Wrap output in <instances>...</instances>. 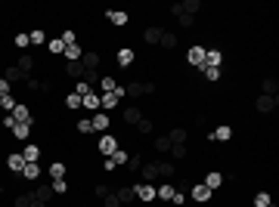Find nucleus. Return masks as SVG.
I'll use <instances>...</instances> for the list:
<instances>
[{"instance_id": "nucleus-1", "label": "nucleus", "mask_w": 279, "mask_h": 207, "mask_svg": "<svg viewBox=\"0 0 279 207\" xmlns=\"http://www.w3.org/2000/svg\"><path fill=\"white\" fill-rule=\"evenodd\" d=\"M177 173V164L174 161H146L140 167L143 183H155V180H174Z\"/></svg>"}, {"instance_id": "nucleus-2", "label": "nucleus", "mask_w": 279, "mask_h": 207, "mask_svg": "<svg viewBox=\"0 0 279 207\" xmlns=\"http://www.w3.org/2000/svg\"><path fill=\"white\" fill-rule=\"evenodd\" d=\"M174 19L177 16H192V19H198V13H202V4L198 0H183V4H171V10H168Z\"/></svg>"}, {"instance_id": "nucleus-3", "label": "nucleus", "mask_w": 279, "mask_h": 207, "mask_svg": "<svg viewBox=\"0 0 279 207\" xmlns=\"http://www.w3.org/2000/svg\"><path fill=\"white\" fill-rule=\"evenodd\" d=\"M124 90H128L131 99H140V96H152L155 84H152V80H131V84H124Z\"/></svg>"}, {"instance_id": "nucleus-4", "label": "nucleus", "mask_w": 279, "mask_h": 207, "mask_svg": "<svg viewBox=\"0 0 279 207\" xmlns=\"http://www.w3.org/2000/svg\"><path fill=\"white\" fill-rule=\"evenodd\" d=\"M205 50H208V47H202V44H192V47L186 50V65L202 71V68H205Z\"/></svg>"}, {"instance_id": "nucleus-5", "label": "nucleus", "mask_w": 279, "mask_h": 207, "mask_svg": "<svg viewBox=\"0 0 279 207\" xmlns=\"http://www.w3.org/2000/svg\"><path fill=\"white\" fill-rule=\"evenodd\" d=\"M189 198H192L195 204H211V201H214V192H211L205 183H192V186H189Z\"/></svg>"}, {"instance_id": "nucleus-6", "label": "nucleus", "mask_w": 279, "mask_h": 207, "mask_svg": "<svg viewBox=\"0 0 279 207\" xmlns=\"http://www.w3.org/2000/svg\"><path fill=\"white\" fill-rule=\"evenodd\" d=\"M118 149H121V145H118V136H115V133H103L99 142H96V152H99L103 158H112Z\"/></svg>"}, {"instance_id": "nucleus-7", "label": "nucleus", "mask_w": 279, "mask_h": 207, "mask_svg": "<svg viewBox=\"0 0 279 207\" xmlns=\"http://www.w3.org/2000/svg\"><path fill=\"white\" fill-rule=\"evenodd\" d=\"M134 192H137V204H143V207L155 204V186L152 183H134Z\"/></svg>"}, {"instance_id": "nucleus-8", "label": "nucleus", "mask_w": 279, "mask_h": 207, "mask_svg": "<svg viewBox=\"0 0 279 207\" xmlns=\"http://www.w3.org/2000/svg\"><path fill=\"white\" fill-rule=\"evenodd\" d=\"M276 108H279V96H264V93H261V96L255 99V111H258V114H273Z\"/></svg>"}, {"instance_id": "nucleus-9", "label": "nucleus", "mask_w": 279, "mask_h": 207, "mask_svg": "<svg viewBox=\"0 0 279 207\" xmlns=\"http://www.w3.org/2000/svg\"><path fill=\"white\" fill-rule=\"evenodd\" d=\"M134 62H137L134 47H118V50H115V65H118V68H131Z\"/></svg>"}, {"instance_id": "nucleus-10", "label": "nucleus", "mask_w": 279, "mask_h": 207, "mask_svg": "<svg viewBox=\"0 0 279 207\" xmlns=\"http://www.w3.org/2000/svg\"><path fill=\"white\" fill-rule=\"evenodd\" d=\"M121 111V124H128V127H137V124L143 121V108L140 105H128V108H118Z\"/></svg>"}, {"instance_id": "nucleus-11", "label": "nucleus", "mask_w": 279, "mask_h": 207, "mask_svg": "<svg viewBox=\"0 0 279 207\" xmlns=\"http://www.w3.org/2000/svg\"><path fill=\"white\" fill-rule=\"evenodd\" d=\"M81 65H84V71H99V65H103V53H99V50H84Z\"/></svg>"}, {"instance_id": "nucleus-12", "label": "nucleus", "mask_w": 279, "mask_h": 207, "mask_svg": "<svg viewBox=\"0 0 279 207\" xmlns=\"http://www.w3.org/2000/svg\"><path fill=\"white\" fill-rule=\"evenodd\" d=\"M16 68L22 71V77H31V74H34V68H37V56H31V53H22V56L16 59Z\"/></svg>"}, {"instance_id": "nucleus-13", "label": "nucleus", "mask_w": 279, "mask_h": 207, "mask_svg": "<svg viewBox=\"0 0 279 207\" xmlns=\"http://www.w3.org/2000/svg\"><path fill=\"white\" fill-rule=\"evenodd\" d=\"M162 34H165L162 25H146V28H143V44H146V47H158Z\"/></svg>"}, {"instance_id": "nucleus-14", "label": "nucleus", "mask_w": 279, "mask_h": 207, "mask_svg": "<svg viewBox=\"0 0 279 207\" xmlns=\"http://www.w3.org/2000/svg\"><path fill=\"white\" fill-rule=\"evenodd\" d=\"M106 22H112L115 28H128L131 25V13L128 10H109L106 13Z\"/></svg>"}, {"instance_id": "nucleus-15", "label": "nucleus", "mask_w": 279, "mask_h": 207, "mask_svg": "<svg viewBox=\"0 0 279 207\" xmlns=\"http://www.w3.org/2000/svg\"><path fill=\"white\" fill-rule=\"evenodd\" d=\"M90 124H93V133H109V130H112V114L96 111V114L90 117Z\"/></svg>"}, {"instance_id": "nucleus-16", "label": "nucleus", "mask_w": 279, "mask_h": 207, "mask_svg": "<svg viewBox=\"0 0 279 207\" xmlns=\"http://www.w3.org/2000/svg\"><path fill=\"white\" fill-rule=\"evenodd\" d=\"M44 173H47V180H65V173H68V164H65V161H50Z\"/></svg>"}, {"instance_id": "nucleus-17", "label": "nucleus", "mask_w": 279, "mask_h": 207, "mask_svg": "<svg viewBox=\"0 0 279 207\" xmlns=\"http://www.w3.org/2000/svg\"><path fill=\"white\" fill-rule=\"evenodd\" d=\"M7 170L22 176V170H25V158H22V152H10V155H7Z\"/></svg>"}, {"instance_id": "nucleus-18", "label": "nucleus", "mask_w": 279, "mask_h": 207, "mask_svg": "<svg viewBox=\"0 0 279 207\" xmlns=\"http://www.w3.org/2000/svg\"><path fill=\"white\" fill-rule=\"evenodd\" d=\"M158 47H162L165 53H171V50H177V47H180V34H174V31H168V28H165V34H162V40H158Z\"/></svg>"}, {"instance_id": "nucleus-19", "label": "nucleus", "mask_w": 279, "mask_h": 207, "mask_svg": "<svg viewBox=\"0 0 279 207\" xmlns=\"http://www.w3.org/2000/svg\"><path fill=\"white\" fill-rule=\"evenodd\" d=\"M44 176V167H41V161H34V164H25V170H22V180H28V183H37Z\"/></svg>"}, {"instance_id": "nucleus-20", "label": "nucleus", "mask_w": 279, "mask_h": 207, "mask_svg": "<svg viewBox=\"0 0 279 207\" xmlns=\"http://www.w3.org/2000/svg\"><path fill=\"white\" fill-rule=\"evenodd\" d=\"M115 195H118V201H121L124 207L137 204V192H134V186H118V189H115Z\"/></svg>"}, {"instance_id": "nucleus-21", "label": "nucleus", "mask_w": 279, "mask_h": 207, "mask_svg": "<svg viewBox=\"0 0 279 207\" xmlns=\"http://www.w3.org/2000/svg\"><path fill=\"white\" fill-rule=\"evenodd\" d=\"M211 142H230L233 139V127L230 124H220V127H214V133H208Z\"/></svg>"}, {"instance_id": "nucleus-22", "label": "nucleus", "mask_w": 279, "mask_h": 207, "mask_svg": "<svg viewBox=\"0 0 279 207\" xmlns=\"http://www.w3.org/2000/svg\"><path fill=\"white\" fill-rule=\"evenodd\" d=\"M115 87H118V80H115L112 74H99V84H96V93H99V96L115 93Z\"/></svg>"}, {"instance_id": "nucleus-23", "label": "nucleus", "mask_w": 279, "mask_h": 207, "mask_svg": "<svg viewBox=\"0 0 279 207\" xmlns=\"http://www.w3.org/2000/svg\"><path fill=\"white\" fill-rule=\"evenodd\" d=\"M31 136H34V124H16V127H13V139L28 142Z\"/></svg>"}, {"instance_id": "nucleus-24", "label": "nucleus", "mask_w": 279, "mask_h": 207, "mask_svg": "<svg viewBox=\"0 0 279 207\" xmlns=\"http://www.w3.org/2000/svg\"><path fill=\"white\" fill-rule=\"evenodd\" d=\"M202 183H205L211 192H220V189H223V173H220V170H208Z\"/></svg>"}, {"instance_id": "nucleus-25", "label": "nucleus", "mask_w": 279, "mask_h": 207, "mask_svg": "<svg viewBox=\"0 0 279 207\" xmlns=\"http://www.w3.org/2000/svg\"><path fill=\"white\" fill-rule=\"evenodd\" d=\"M41 155H44V149L37 145V142H28V145L22 149V158H25V164H34V161H41Z\"/></svg>"}, {"instance_id": "nucleus-26", "label": "nucleus", "mask_w": 279, "mask_h": 207, "mask_svg": "<svg viewBox=\"0 0 279 207\" xmlns=\"http://www.w3.org/2000/svg\"><path fill=\"white\" fill-rule=\"evenodd\" d=\"M31 195H34L37 201L50 204V201H53V186H50V183H41V186H34V189H31Z\"/></svg>"}, {"instance_id": "nucleus-27", "label": "nucleus", "mask_w": 279, "mask_h": 207, "mask_svg": "<svg viewBox=\"0 0 279 207\" xmlns=\"http://www.w3.org/2000/svg\"><path fill=\"white\" fill-rule=\"evenodd\" d=\"M99 108L109 114V111H118V108H121V99H118L115 93H106V96H99Z\"/></svg>"}, {"instance_id": "nucleus-28", "label": "nucleus", "mask_w": 279, "mask_h": 207, "mask_svg": "<svg viewBox=\"0 0 279 207\" xmlns=\"http://www.w3.org/2000/svg\"><path fill=\"white\" fill-rule=\"evenodd\" d=\"M205 65H211V68H223V50H217V47L205 50Z\"/></svg>"}, {"instance_id": "nucleus-29", "label": "nucleus", "mask_w": 279, "mask_h": 207, "mask_svg": "<svg viewBox=\"0 0 279 207\" xmlns=\"http://www.w3.org/2000/svg\"><path fill=\"white\" fill-rule=\"evenodd\" d=\"M168 139H171V145H186L189 130H186V127H171V130H168Z\"/></svg>"}, {"instance_id": "nucleus-30", "label": "nucleus", "mask_w": 279, "mask_h": 207, "mask_svg": "<svg viewBox=\"0 0 279 207\" xmlns=\"http://www.w3.org/2000/svg\"><path fill=\"white\" fill-rule=\"evenodd\" d=\"M174 183H162V186H155V201H168L171 204V198H174Z\"/></svg>"}, {"instance_id": "nucleus-31", "label": "nucleus", "mask_w": 279, "mask_h": 207, "mask_svg": "<svg viewBox=\"0 0 279 207\" xmlns=\"http://www.w3.org/2000/svg\"><path fill=\"white\" fill-rule=\"evenodd\" d=\"M65 77L81 80V77H84V65H81V62H65Z\"/></svg>"}, {"instance_id": "nucleus-32", "label": "nucleus", "mask_w": 279, "mask_h": 207, "mask_svg": "<svg viewBox=\"0 0 279 207\" xmlns=\"http://www.w3.org/2000/svg\"><path fill=\"white\" fill-rule=\"evenodd\" d=\"M152 149H155L158 155H168V152H171V139H168V133L155 136V139H152Z\"/></svg>"}, {"instance_id": "nucleus-33", "label": "nucleus", "mask_w": 279, "mask_h": 207, "mask_svg": "<svg viewBox=\"0 0 279 207\" xmlns=\"http://www.w3.org/2000/svg\"><path fill=\"white\" fill-rule=\"evenodd\" d=\"M28 37H31V47H47V31L44 28H31Z\"/></svg>"}, {"instance_id": "nucleus-34", "label": "nucleus", "mask_w": 279, "mask_h": 207, "mask_svg": "<svg viewBox=\"0 0 279 207\" xmlns=\"http://www.w3.org/2000/svg\"><path fill=\"white\" fill-rule=\"evenodd\" d=\"M4 77L10 80V84H13V87H19V84H22V80H25V77H22V71H19L16 65H7V68H4Z\"/></svg>"}, {"instance_id": "nucleus-35", "label": "nucleus", "mask_w": 279, "mask_h": 207, "mask_svg": "<svg viewBox=\"0 0 279 207\" xmlns=\"http://www.w3.org/2000/svg\"><path fill=\"white\" fill-rule=\"evenodd\" d=\"M202 77L208 80V84H220V77H223V68H211V65H205V68H202Z\"/></svg>"}, {"instance_id": "nucleus-36", "label": "nucleus", "mask_w": 279, "mask_h": 207, "mask_svg": "<svg viewBox=\"0 0 279 207\" xmlns=\"http://www.w3.org/2000/svg\"><path fill=\"white\" fill-rule=\"evenodd\" d=\"M81 108H90L93 114L99 111V93H87V96H81Z\"/></svg>"}, {"instance_id": "nucleus-37", "label": "nucleus", "mask_w": 279, "mask_h": 207, "mask_svg": "<svg viewBox=\"0 0 279 207\" xmlns=\"http://www.w3.org/2000/svg\"><path fill=\"white\" fill-rule=\"evenodd\" d=\"M16 105H19V96H16V93H10V96H0V111H4V114H10Z\"/></svg>"}, {"instance_id": "nucleus-38", "label": "nucleus", "mask_w": 279, "mask_h": 207, "mask_svg": "<svg viewBox=\"0 0 279 207\" xmlns=\"http://www.w3.org/2000/svg\"><path fill=\"white\" fill-rule=\"evenodd\" d=\"M47 53H50V56H62V53H65V44H62L59 37H50V40H47Z\"/></svg>"}, {"instance_id": "nucleus-39", "label": "nucleus", "mask_w": 279, "mask_h": 207, "mask_svg": "<svg viewBox=\"0 0 279 207\" xmlns=\"http://www.w3.org/2000/svg\"><path fill=\"white\" fill-rule=\"evenodd\" d=\"M13 47H16V50H28V47H31V37H28V31H19V34L13 37Z\"/></svg>"}, {"instance_id": "nucleus-40", "label": "nucleus", "mask_w": 279, "mask_h": 207, "mask_svg": "<svg viewBox=\"0 0 279 207\" xmlns=\"http://www.w3.org/2000/svg\"><path fill=\"white\" fill-rule=\"evenodd\" d=\"M168 155L174 158V164H177V161H186V158H189V145H171Z\"/></svg>"}, {"instance_id": "nucleus-41", "label": "nucleus", "mask_w": 279, "mask_h": 207, "mask_svg": "<svg viewBox=\"0 0 279 207\" xmlns=\"http://www.w3.org/2000/svg\"><path fill=\"white\" fill-rule=\"evenodd\" d=\"M74 130L81 133V136H90V133H93V124H90V117H78V124H74Z\"/></svg>"}, {"instance_id": "nucleus-42", "label": "nucleus", "mask_w": 279, "mask_h": 207, "mask_svg": "<svg viewBox=\"0 0 279 207\" xmlns=\"http://www.w3.org/2000/svg\"><path fill=\"white\" fill-rule=\"evenodd\" d=\"M267 204H273V195H267V192H255L251 207H267Z\"/></svg>"}, {"instance_id": "nucleus-43", "label": "nucleus", "mask_w": 279, "mask_h": 207, "mask_svg": "<svg viewBox=\"0 0 279 207\" xmlns=\"http://www.w3.org/2000/svg\"><path fill=\"white\" fill-rule=\"evenodd\" d=\"M152 130H155V124H152L149 117H143V121L137 124V133H140V136H152Z\"/></svg>"}, {"instance_id": "nucleus-44", "label": "nucleus", "mask_w": 279, "mask_h": 207, "mask_svg": "<svg viewBox=\"0 0 279 207\" xmlns=\"http://www.w3.org/2000/svg\"><path fill=\"white\" fill-rule=\"evenodd\" d=\"M124 167H128L131 173H140V167H143V155H131V158H128V164H124Z\"/></svg>"}, {"instance_id": "nucleus-45", "label": "nucleus", "mask_w": 279, "mask_h": 207, "mask_svg": "<svg viewBox=\"0 0 279 207\" xmlns=\"http://www.w3.org/2000/svg\"><path fill=\"white\" fill-rule=\"evenodd\" d=\"M65 108L81 111V96H78V93H65Z\"/></svg>"}, {"instance_id": "nucleus-46", "label": "nucleus", "mask_w": 279, "mask_h": 207, "mask_svg": "<svg viewBox=\"0 0 279 207\" xmlns=\"http://www.w3.org/2000/svg\"><path fill=\"white\" fill-rule=\"evenodd\" d=\"M128 158H131V152H128V149H118V152L112 155V161H115V167H124V164H128Z\"/></svg>"}, {"instance_id": "nucleus-47", "label": "nucleus", "mask_w": 279, "mask_h": 207, "mask_svg": "<svg viewBox=\"0 0 279 207\" xmlns=\"http://www.w3.org/2000/svg\"><path fill=\"white\" fill-rule=\"evenodd\" d=\"M264 96H279V84H276L273 77H267V80H264Z\"/></svg>"}, {"instance_id": "nucleus-48", "label": "nucleus", "mask_w": 279, "mask_h": 207, "mask_svg": "<svg viewBox=\"0 0 279 207\" xmlns=\"http://www.w3.org/2000/svg\"><path fill=\"white\" fill-rule=\"evenodd\" d=\"M103 207H124V204L118 201V195H115V189H112V192H109V195L103 198Z\"/></svg>"}, {"instance_id": "nucleus-49", "label": "nucleus", "mask_w": 279, "mask_h": 207, "mask_svg": "<svg viewBox=\"0 0 279 207\" xmlns=\"http://www.w3.org/2000/svg\"><path fill=\"white\" fill-rule=\"evenodd\" d=\"M50 186H53V195H65L68 192V180H53Z\"/></svg>"}, {"instance_id": "nucleus-50", "label": "nucleus", "mask_w": 279, "mask_h": 207, "mask_svg": "<svg viewBox=\"0 0 279 207\" xmlns=\"http://www.w3.org/2000/svg\"><path fill=\"white\" fill-rule=\"evenodd\" d=\"M177 25H180L183 31H189V28H195V19H192V16H177Z\"/></svg>"}, {"instance_id": "nucleus-51", "label": "nucleus", "mask_w": 279, "mask_h": 207, "mask_svg": "<svg viewBox=\"0 0 279 207\" xmlns=\"http://www.w3.org/2000/svg\"><path fill=\"white\" fill-rule=\"evenodd\" d=\"M71 93H78V96H87V93H93V90L84 84V80H74V90H71Z\"/></svg>"}, {"instance_id": "nucleus-52", "label": "nucleus", "mask_w": 279, "mask_h": 207, "mask_svg": "<svg viewBox=\"0 0 279 207\" xmlns=\"http://www.w3.org/2000/svg\"><path fill=\"white\" fill-rule=\"evenodd\" d=\"M0 127L13 133V127H16V117H13V114H4V117H0Z\"/></svg>"}, {"instance_id": "nucleus-53", "label": "nucleus", "mask_w": 279, "mask_h": 207, "mask_svg": "<svg viewBox=\"0 0 279 207\" xmlns=\"http://www.w3.org/2000/svg\"><path fill=\"white\" fill-rule=\"evenodd\" d=\"M13 204H16V207H28V204H31V192H25V195H16V198H13Z\"/></svg>"}, {"instance_id": "nucleus-54", "label": "nucleus", "mask_w": 279, "mask_h": 207, "mask_svg": "<svg viewBox=\"0 0 279 207\" xmlns=\"http://www.w3.org/2000/svg\"><path fill=\"white\" fill-rule=\"evenodd\" d=\"M10 93H13V84H10L4 74H0V96H10Z\"/></svg>"}, {"instance_id": "nucleus-55", "label": "nucleus", "mask_w": 279, "mask_h": 207, "mask_svg": "<svg viewBox=\"0 0 279 207\" xmlns=\"http://www.w3.org/2000/svg\"><path fill=\"white\" fill-rule=\"evenodd\" d=\"M171 204H174V207H183V204H186V192H180V189H177V192H174V198H171Z\"/></svg>"}, {"instance_id": "nucleus-56", "label": "nucleus", "mask_w": 279, "mask_h": 207, "mask_svg": "<svg viewBox=\"0 0 279 207\" xmlns=\"http://www.w3.org/2000/svg\"><path fill=\"white\" fill-rule=\"evenodd\" d=\"M109 192H112V189H109V186H106V183H99V186H96V189H93V195H96V198H106V195H109Z\"/></svg>"}, {"instance_id": "nucleus-57", "label": "nucleus", "mask_w": 279, "mask_h": 207, "mask_svg": "<svg viewBox=\"0 0 279 207\" xmlns=\"http://www.w3.org/2000/svg\"><path fill=\"white\" fill-rule=\"evenodd\" d=\"M103 170H106V173H115V170H118L112 158H103Z\"/></svg>"}, {"instance_id": "nucleus-58", "label": "nucleus", "mask_w": 279, "mask_h": 207, "mask_svg": "<svg viewBox=\"0 0 279 207\" xmlns=\"http://www.w3.org/2000/svg\"><path fill=\"white\" fill-rule=\"evenodd\" d=\"M267 207H276V204H267Z\"/></svg>"}]
</instances>
